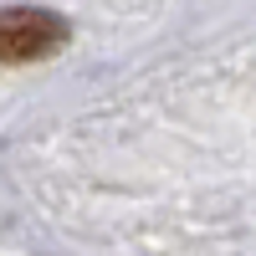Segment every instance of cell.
<instances>
[{
  "instance_id": "obj_1",
  "label": "cell",
  "mask_w": 256,
  "mask_h": 256,
  "mask_svg": "<svg viewBox=\"0 0 256 256\" xmlns=\"http://www.w3.org/2000/svg\"><path fill=\"white\" fill-rule=\"evenodd\" d=\"M67 41V20L52 10H0V62H36Z\"/></svg>"
}]
</instances>
